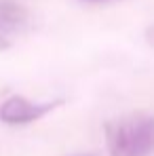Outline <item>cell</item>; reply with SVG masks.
Wrapping results in <instances>:
<instances>
[{
  "label": "cell",
  "instance_id": "5",
  "mask_svg": "<svg viewBox=\"0 0 154 156\" xmlns=\"http://www.w3.org/2000/svg\"><path fill=\"white\" fill-rule=\"evenodd\" d=\"M9 47H11V42H9L4 36H0V51H6Z\"/></svg>",
  "mask_w": 154,
  "mask_h": 156
},
{
  "label": "cell",
  "instance_id": "6",
  "mask_svg": "<svg viewBox=\"0 0 154 156\" xmlns=\"http://www.w3.org/2000/svg\"><path fill=\"white\" fill-rule=\"evenodd\" d=\"M84 2H102V0H84Z\"/></svg>",
  "mask_w": 154,
  "mask_h": 156
},
{
  "label": "cell",
  "instance_id": "7",
  "mask_svg": "<svg viewBox=\"0 0 154 156\" xmlns=\"http://www.w3.org/2000/svg\"><path fill=\"white\" fill-rule=\"evenodd\" d=\"M82 156H93V154H82Z\"/></svg>",
  "mask_w": 154,
  "mask_h": 156
},
{
  "label": "cell",
  "instance_id": "1",
  "mask_svg": "<svg viewBox=\"0 0 154 156\" xmlns=\"http://www.w3.org/2000/svg\"><path fill=\"white\" fill-rule=\"evenodd\" d=\"M106 146L110 156H152L154 116L135 112L106 125Z\"/></svg>",
  "mask_w": 154,
  "mask_h": 156
},
{
  "label": "cell",
  "instance_id": "2",
  "mask_svg": "<svg viewBox=\"0 0 154 156\" xmlns=\"http://www.w3.org/2000/svg\"><path fill=\"white\" fill-rule=\"evenodd\" d=\"M63 104V99L53 101H32L23 95H11L0 104V122L4 125H30L45 118L49 112Z\"/></svg>",
  "mask_w": 154,
  "mask_h": 156
},
{
  "label": "cell",
  "instance_id": "4",
  "mask_svg": "<svg viewBox=\"0 0 154 156\" xmlns=\"http://www.w3.org/2000/svg\"><path fill=\"white\" fill-rule=\"evenodd\" d=\"M146 40H148V44H150V47H154V23L146 30Z\"/></svg>",
  "mask_w": 154,
  "mask_h": 156
},
{
  "label": "cell",
  "instance_id": "3",
  "mask_svg": "<svg viewBox=\"0 0 154 156\" xmlns=\"http://www.w3.org/2000/svg\"><path fill=\"white\" fill-rule=\"evenodd\" d=\"M27 23V11L19 0H0V32H19Z\"/></svg>",
  "mask_w": 154,
  "mask_h": 156
}]
</instances>
